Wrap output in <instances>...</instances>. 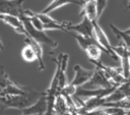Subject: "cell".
Returning <instances> with one entry per match:
<instances>
[{
	"label": "cell",
	"instance_id": "cell-9",
	"mask_svg": "<svg viewBox=\"0 0 130 115\" xmlns=\"http://www.w3.org/2000/svg\"><path fill=\"white\" fill-rule=\"evenodd\" d=\"M37 15L40 17V19L43 22V26H44V31H62V32H67L66 28V22L67 21H63L60 22L56 19H54L53 17H51L49 14L46 13H42V12H37Z\"/></svg>",
	"mask_w": 130,
	"mask_h": 115
},
{
	"label": "cell",
	"instance_id": "cell-21",
	"mask_svg": "<svg viewBox=\"0 0 130 115\" xmlns=\"http://www.w3.org/2000/svg\"><path fill=\"white\" fill-rule=\"evenodd\" d=\"M118 89L122 92V94L124 95L125 98L127 97H130V79L124 81L123 83L119 84L118 85Z\"/></svg>",
	"mask_w": 130,
	"mask_h": 115
},
{
	"label": "cell",
	"instance_id": "cell-4",
	"mask_svg": "<svg viewBox=\"0 0 130 115\" xmlns=\"http://www.w3.org/2000/svg\"><path fill=\"white\" fill-rule=\"evenodd\" d=\"M66 28L67 32H74L77 33L78 35L84 36V37H92L94 38L93 35V23L86 18L85 16L82 17V20L79 23H71V22H66Z\"/></svg>",
	"mask_w": 130,
	"mask_h": 115
},
{
	"label": "cell",
	"instance_id": "cell-14",
	"mask_svg": "<svg viewBox=\"0 0 130 115\" xmlns=\"http://www.w3.org/2000/svg\"><path fill=\"white\" fill-rule=\"evenodd\" d=\"M83 0H52L41 12L42 13H46V14H50L51 12L57 10L60 7H63L67 4H78V5H82Z\"/></svg>",
	"mask_w": 130,
	"mask_h": 115
},
{
	"label": "cell",
	"instance_id": "cell-19",
	"mask_svg": "<svg viewBox=\"0 0 130 115\" xmlns=\"http://www.w3.org/2000/svg\"><path fill=\"white\" fill-rule=\"evenodd\" d=\"M12 81V79H10V77L8 76V74L5 72L4 67L1 66L0 67V93Z\"/></svg>",
	"mask_w": 130,
	"mask_h": 115
},
{
	"label": "cell",
	"instance_id": "cell-8",
	"mask_svg": "<svg viewBox=\"0 0 130 115\" xmlns=\"http://www.w3.org/2000/svg\"><path fill=\"white\" fill-rule=\"evenodd\" d=\"M73 70H74V76L69 83L75 88H79V87L83 85L84 83L88 82L93 74V70L85 69L79 64L74 65Z\"/></svg>",
	"mask_w": 130,
	"mask_h": 115
},
{
	"label": "cell",
	"instance_id": "cell-7",
	"mask_svg": "<svg viewBox=\"0 0 130 115\" xmlns=\"http://www.w3.org/2000/svg\"><path fill=\"white\" fill-rule=\"evenodd\" d=\"M117 87L118 85H113L110 88H98V89H93V90H86V89H82L79 87V88H77V90L73 96H75L77 98H82V99H88V98H92V97L106 98Z\"/></svg>",
	"mask_w": 130,
	"mask_h": 115
},
{
	"label": "cell",
	"instance_id": "cell-3",
	"mask_svg": "<svg viewBox=\"0 0 130 115\" xmlns=\"http://www.w3.org/2000/svg\"><path fill=\"white\" fill-rule=\"evenodd\" d=\"M52 60L56 63L55 71L58 73V76H59L58 87H59V93H60V91L68 83L67 77H66V69L69 62V55L67 53H60L56 58H53Z\"/></svg>",
	"mask_w": 130,
	"mask_h": 115
},
{
	"label": "cell",
	"instance_id": "cell-11",
	"mask_svg": "<svg viewBox=\"0 0 130 115\" xmlns=\"http://www.w3.org/2000/svg\"><path fill=\"white\" fill-rule=\"evenodd\" d=\"M0 20L3 21L4 23L8 24L10 27H12L17 34L26 37L25 28L23 26V23H22L21 19L18 16L11 15V14H3V13H1L0 14Z\"/></svg>",
	"mask_w": 130,
	"mask_h": 115
},
{
	"label": "cell",
	"instance_id": "cell-6",
	"mask_svg": "<svg viewBox=\"0 0 130 115\" xmlns=\"http://www.w3.org/2000/svg\"><path fill=\"white\" fill-rule=\"evenodd\" d=\"M23 2L24 0H0V12L19 17L24 13Z\"/></svg>",
	"mask_w": 130,
	"mask_h": 115
},
{
	"label": "cell",
	"instance_id": "cell-15",
	"mask_svg": "<svg viewBox=\"0 0 130 115\" xmlns=\"http://www.w3.org/2000/svg\"><path fill=\"white\" fill-rule=\"evenodd\" d=\"M86 54V56L88 57L89 60H100L102 53H106L107 55H109L108 51L106 49H104L98 42H94L90 45H88L84 50H83Z\"/></svg>",
	"mask_w": 130,
	"mask_h": 115
},
{
	"label": "cell",
	"instance_id": "cell-2",
	"mask_svg": "<svg viewBox=\"0 0 130 115\" xmlns=\"http://www.w3.org/2000/svg\"><path fill=\"white\" fill-rule=\"evenodd\" d=\"M19 18L21 19L22 23H23V26L25 28V32H26V37H29L31 38L32 40L37 41L38 43L40 44H45L47 46H49L51 49H55L57 48L58 46V42L53 40L52 38H50L47 34H46V31H40V30H37L32 26V24L30 23L29 19L27 18V16L23 13L21 16H19Z\"/></svg>",
	"mask_w": 130,
	"mask_h": 115
},
{
	"label": "cell",
	"instance_id": "cell-17",
	"mask_svg": "<svg viewBox=\"0 0 130 115\" xmlns=\"http://www.w3.org/2000/svg\"><path fill=\"white\" fill-rule=\"evenodd\" d=\"M20 56L21 58L25 61V62H35L37 61V55L36 52L34 50V48L31 47V45H29L28 43H25L24 47L21 49L20 51Z\"/></svg>",
	"mask_w": 130,
	"mask_h": 115
},
{
	"label": "cell",
	"instance_id": "cell-24",
	"mask_svg": "<svg viewBox=\"0 0 130 115\" xmlns=\"http://www.w3.org/2000/svg\"><path fill=\"white\" fill-rule=\"evenodd\" d=\"M31 115H44V114H31Z\"/></svg>",
	"mask_w": 130,
	"mask_h": 115
},
{
	"label": "cell",
	"instance_id": "cell-16",
	"mask_svg": "<svg viewBox=\"0 0 130 115\" xmlns=\"http://www.w3.org/2000/svg\"><path fill=\"white\" fill-rule=\"evenodd\" d=\"M24 43H28L29 45H31V47L34 48V50H35V52H36V55H37V62H38V64H39V69H40V70H45L46 65H45V62H44L43 48H42L41 44L38 43L37 41L32 40V39L29 38V37H25Z\"/></svg>",
	"mask_w": 130,
	"mask_h": 115
},
{
	"label": "cell",
	"instance_id": "cell-20",
	"mask_svg": "<svg viewBox=\"0 0 130 115\" xmlns=\"http://www.w3.org/2000/svg\"><path fill=\"white\" fill-rule=\"evenodd\" d=\"M107 5H108V0H95V6H96V12L99 18L105 11Z\"/></svg>",
	"mask_w": 130,
	"mask_h": 115
},
{
	"label": "cell",
	"instance_id": "cell-25",
	"mask_svg": "<svg viewBox=\"0 0 130 115\" xmlns=\"http://www.w3.org/2000/svg\"><path fill=\"white\" fill-rule=\"evenodd\" d=\"M0 14H1V12H0Z\"/></svg>",
	"mask_w": 130,
	"mask_h": 115
},
{
	"label": "cell",
	"instance_id": "cell-23",
	"mask_svg": "<svg viewBox=\"0 0 130 115\" xmlns=\"http://www.w3.org/2000/svg\"><path fill=\"white\" fill-rule=\"evenodd\" d=\"M127 8H129V9H130V3H129V4L127 5Z\"/></svg>",
	"mask_w": 130,
	"mask_h": 115
},
{
	"label": "cell",
	"instance_id": "cell-12",
	"mask_svg": "<svg viewBox=\"0 0 130 115\" xmlns=\"http://www.w3.org/2000/svg\"><path fill=\"white\" fill-rule=\"evenodd\" d=\"M89 83L91 85L99 87V88H110L113 85H117V84H114L110 80V78L106 75V73L99 67H95V69H93V74L89 80Z\"/></svg>",
	"mask_w": 130,
	"mask_h": 115
},
{
	"label": "cell",
	"instance_id": "cell-10",
	"mask_svg": "<svg viewBox=\"0 0 130 115\" xmlns=\"http://www.w3.org/2000/svg\"><path fill=\"white\" fill-rule=\"evenodd\" d=\"M46 110H47V98L44 92L42 96L37 100V102L21 109V112L22 115H31V114H44Z\"/></svg>",
	"mask_w": 130,
	"mask_h": 115
},
{
	"label": "cell",
	"instance_id": "cell-1",
	"mask_svg": "<svg viewBox=\"0 0 130 115\" xmlns=\"http://www.w3.org/2000/svg\"><path fill=\"white\" fill-rule=\"evenodd\" d=\"M36 93L30 90L23 95H0V109L14 108L21 110L30 105Z\"/></svg>",
	"mask_w": 130,
	"mask_h": 115
},
{
	"label": "cell",
	"instance_id": "cell-22",
	"mask_svg": "<svg viewBox=\"0 0 130 115\" xmlns=\"http://www.w3.org/2000/svg\"><path fill=\"white\" fill-rule=\"evenodd\" d=\"M3 48H4V45H3V43H2V40H1V38H0V52H2Z\"/></svg>",
	"mask_w": 130,
	"mask_h": 115
},
{
	"label": "cell",
	"instance_id": "cell-13",
	"mask_svg": "<svg viewBox=\"0 0 130 115\" xmlns=\"http://www.w3.org/2000/svg\"><path fill=\"white\" fill-rule=\"evenodd\" d=\"M81 16H85L88 18L91 22L98 21V12H96V6H95V0H86L83 1L81 5V11H80Z\"/></svg>",
	"mask_w": 130,
	"mask_h": 115
},
{
	"label": "cell",
	"instance_id": "cell-18",
	"mask_svg": "<svg viewBox=\"0 0 130 115\" xmlns=\"http://www.w3.org/2000/svg\"><path fill=\"white\" fill-rule=\"evenodd\" d=\"M110 27H111L112 32L114 33V35L116 36V38H118L119 40H121V42H123L128 48H130V34H127L124 31L118 28L113 23H110Z\"/></svg>",
	"mask_w": 130,
	"mask_h": 115
},
{
	"label": "cell",
	"instance_id": "cell-5",
	"mask_svg": "<svg viewBox=\"0 0 130 115\" xmlns=\"http://www.w3.org/2000/svg\"><path fill=\"white\" fill-rule=\"evenodd\" d=\"M93 35H94V39L95 41L104 48L108 51L109 56L112 57L115 60H119V58L117 57V55L114 53L113 51V45L110 43V40L108 38V36L106 35V33L104 32V30L102 28V26L99 24L98 21H93Z\"/></svg>",
	"mask_w": 130,
	"mask_h": 115
}]
</instances>
